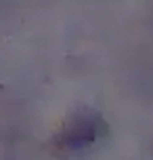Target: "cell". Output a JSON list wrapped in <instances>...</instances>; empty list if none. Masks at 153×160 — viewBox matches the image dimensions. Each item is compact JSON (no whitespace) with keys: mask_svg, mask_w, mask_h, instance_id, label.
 Segmentation results:
<instances>
[{"mask_svg":"<svg viewBox=\"0 0 153 160\" xmlns=\"http://www.w3.org/2000/svg\"><path fill=\"white\" fill-rule=\"evenodd\" d=\"M99 133V124L97 120H78L76 124H73L67 133H65V145H69V148H82L84 143H88L92 141Z\"/></svg>","mask_w":153,"mask_h":160,"instance_id":"obj_1","label":"cell"}]
</instances>
